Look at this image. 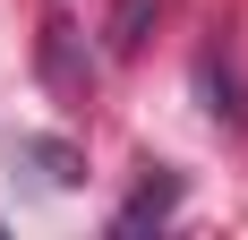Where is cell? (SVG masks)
Listing matches in <instances>:
<instances>
[{"label": "cell", "mask_w": 248, "mask_h": 240, "mask_svg": "<svg viewBox=\"0 0 248 240\" xmlns=\"http://www.w3.org/2000/svg\"><path fill=\"white\" fill-rule=\"evenodd\" d=\"M146 17H154V0H120V17H111V51H137V43H146Z\"/></svg>", "instance_id": "cell-1"}]
</instances>
